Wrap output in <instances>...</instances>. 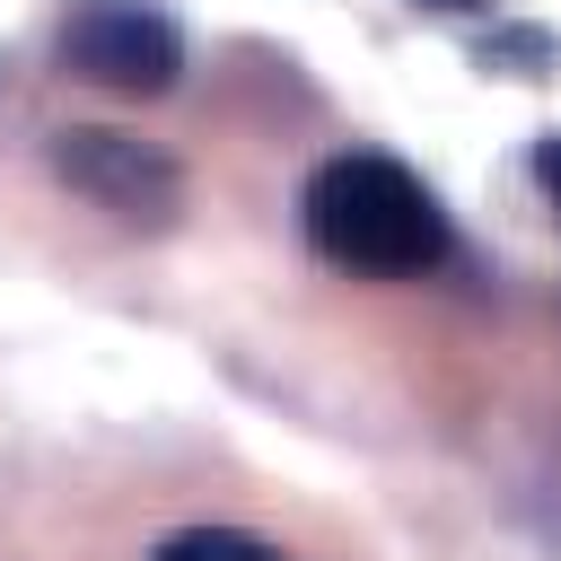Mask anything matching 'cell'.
<instances>
[{
    "mask_svg": "<svg viewBox=\"0 0 561 561\" xmlns=\"http://www.w3.org/2000/svg\"><path fill=\"white\" fill-rule=\"evenodd\" d=\"M44 158H53V175H61L79 202H96L114 228H149V237H167V228L184 219V167H175L167 149L131 140V131L61 123V131L44 140Z\"/></svg>",
    "mask_w": 561,
    "mask_h": 561,
    "instance_id": "2",
    "label": "cell"
},
{
    "mask_svg": "<svg viewBox=\"0 0 561 561\" xmlns=\"http://www.w3.org/2000/svg\"><path fill=\"white\" fill-rule=\"evenodd\" d=\"M298 228H307V245L333 272H359V280H421L456 245L438 193L403 158H386V149L324 158L307 175V193H298Z\"/></svg>",
    "mask_w": 561,
    "mask_h": 561,
    "instance_id": "1",
    "label": "cell"
},
{
    "mask_svg": "<svg viewBox=\"0 0 561 561\" xmlns=\"http://www.w3.org/2000/svg\"><path fill=\"white\" fill-rule=\"evenodd\" d=\"M535 184H543V202H552V219H561V131L535 140Z\"/></svg>",
    "mask_w": 561,
    "mask_h": 561,
    "instance_id": "5",
    "label": "cell"
},
{
    "mask_svg": "<svg viewBox=\"0 0 561 561\" xmlns=\"http://www.w3.org/2000/svg\"><path fill=\"white\" fill-rule=\"evenodd\" d=\"M149 561H289V552L263 543V535H245V526H184V535H167Z\"/></svg>",
    "mask_w": 561,
    "mask_h": 561,
    "instance_id": "4",
    "label": "cell"
},
{
    "mask_svg": "<svg viewBox=\"0 0 561 561\" xmlns=\"http://www.w3.org/2000/svg\"><path fill=\"white\" fill-rule=\"evenodd\" d=\"M412 9H482V0H412Z\"/></svg>",
    "mask_w": 561,
    "mask_h": 561,
    "instance_id": "6",
    "label": "cell"
},
{
    "mask_svg": "<svg viewBox=\"0 0 561 561\" xmlns=\"http://www.w3.org/2000/svg\"><path fill=\"white\" fill-rule=\"evenodd\" d=\"M61 70L114 96H167L184 79V26L158 0H79L53 35Z\"/></svg>",
    "mask_w": 561,
    "mask_h": 561,
    "instance_id": "3",
    "label": "cell"
}]
</instances>
